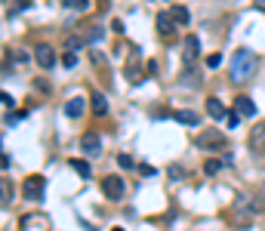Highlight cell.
Wrapping results in <instances>:
<instances>
[{
    "label": "cell",
    "mask_w": 265,
    "mask_h": 231,
    "mask_svg": "<svg viewBox=\"0 0 265 231\" xmlns=\"http://www.w3.org/2000/svg\"><path fill=\"white\" fill-rule=\"evenodd\" d=\"M256 65H259V56H256L253 49H247V46H244V49H235L232 68H228V71H232V80H235V83H244L247 77H253Z\"/></svg>",
    "instance_id": "obj_1"
},
{
    "label": "cell",
    "mask_w": 265,
    "mask_h": 231,
    "mask_svg": "<svg viewBox=\"0 0 265 231\" xmlns=\"http://www.w3.org/2000/svg\"><path fill=\"white\" fill-rule=\"evenodd\" d=\"M102 194L108 201H120L123 194H127V185H123L120 176H105V179H102Z\"/></svg>",
    "instance_id": "obj_2"
},
{
    "label": "cell",
    "mask_w": 265,
    "mask_h": 231,
    "mask_svg": "<svg viewBox=\"0 0 265 231\" xmlns=\"http://www.w3.org/2000/svg\"><path fill=\"white\" fill-rule=\"evenodd\" d=\"M22 188H25L22 194H25L28 201H40L43 198V176H28Z\"/></svg>",
    "instance_id": "obj_3"
},
{
    "label": "cell",
    "mask_w": 265,
    "mask_h": 231,
    "mask_svg": "<svg viewBox=\"0 0 265 231\" xmlns=\"http://www.w3.org/2000/svg\"><path fill=\"white\" fill-rule=\"evenodd\" d=\"M34 62H37L40 68H52L56 65V49H52L49 43H40L37 49H34Z\"/></svg>",
    "instance_id": "obj_4"
},
{
    "label": "cell",
    "mask_w": 265,
    "mask_h": 231,
    "mask_svg": "<svg viewBox=\"0 0 265 231\" xmlns=\"http://www.w3.org/2000/svg\"><path fill=\"white\" fill-rule=\"evenodd\" d=\"M201 52V37H194V34H188V37L182 40V62H194Z\"/></svg>",
    "instance_id": "obj_5"
},
{
    "label": "cell",
    "mask_w": 265,
    "mask_h": 231,
    "mask_svg": "<svg viewBox=\"0 0 265 231\" xmlns=\"http://www.w3.org/2000/svg\"><path fill=\"white\" fill-rule=\"evenodd\" d=\"M182 86H191V90H198L201 86V71H198V65L194 62H185V71H182Z\"/></svg>",
    "instance_id": "obj_6"
},
{
    "label": "cell",
    "mask_w": 265,
    "mask_h": 231,
    "mask_svg": "<svg viewBox=\"0 0 265 231\" xmlns=\"http://www.w3.org/2000/svg\"><path fill=\"white\" fill-rule=\"evenodd\" d=\"M198 148H210V151L225 148V136L222 133H204V136H198Z\"/></svg>",
    "instance_id": "obj_7"
},
{
    "label": "cell",
    "mask_w": 265,
    "mask_h": 231,
    "mask_svg": "<svg viewBox=\"0 0 265 231\" xmlns=\"http://www.w3.org/2000/svg\"><path fill=\"white\" fill-rule=\"evenodd\" d=\"M80 151H83L86 157H96V154L102 151V142H99V136H96V133H86V136H80Z\"/></svg>",
    "instance_id": "obj_8"
},
{
    "label": "cell",
    "mask_w": 265,
    "mask_h": 231,
    "mask_svg": "<svg viewBox=\"0 0 265 231\" xmlns=\"http://www.w3.org/2000/svg\"><path fill=\"white\" fill-rule=\"evenodd\" d=\"M250 151L253 154H265V123H259V127H253V133H250Z\"/></svg>",
    "instance_id": "obj_9"
},
{
    "label": "cell",
    "mask_w": 265,
    "mask_h": 231,
    "mask_svg": "<svg viewBox=\"0 0 265 231\" xmlns=\"http://www.w3.org/2000/svg\"><path fill=\"white\" fill-rule=\"evenodd\" d=\"M235 111H238L241 117H253V114H256V105H253L250 96H238V99H235Z\"/></svg>",
    "instance_id": "obj_10"
},
{
    "label": "cell",
    "mask_w": 265,
    "mask_h": 231,
    "mask_svg": "<svg viewBox=\"0 0 265 231\" xmlns=\"http://www.w3.org/2000/svg\"><path fill=\"white\" fill-rule=\"evenodd\" d=\"M157 31H161L164 37H173V34H176V19H173L170 12H161V15H157Z\"/></svg>",
    "instance_id": "obj_11"
},
{
    "label": "cell",
    "mask_w": 265,
    "mask_h": 231,
    "mask_svg": "<svg viewBox=\"0 0 265 231\" xmlns=\"http://www.w3.org/2000/svg\"><path fill=\"white\" fill-rule=\"evenodd\" d=\"M90 105H93V114H96V117H105V114H108V99H105L99 90H93Z\"/></svg>",
    "instance_id": "obj_12"
},
{
    "label": "cell",
    "mask_w": 265,
    "mask_h": 231,
    "mask_svg": "<svg viewBox=\"0 0 265 231\" xmlns=\"http://www.w3.org/2000/svg\"><path fill=\"white\" fill-rule=\"evenodd\" d=\"M83 108H86V99H83V96H74V99L65 102V114H68V117H80Z\"/></svg>",
    "instance_id": "obj_13"
},
{
    "label": "cell",
    "mask_w": 265,
    "mask_h": 231,
    "mask_svg": "<svg viewBox=\"0 0 265 231\" xmlns=\"http://www.w3.org/2000/svg\"><path fill=\"white\" fill-rule=\"evenodd\" d=\"M207 114L213 117V120H222V117H228V111H225V105L216 99V96H210L207 99Z\"/></svg>",
    "instance_id": "obj_14"
},
{
    "label": "cell",
    "mask_w": 265,
    "mask_h": 231,
    "mask_svg": "<svg viewBox=\"0 0 265 231\" xmlns=\"http://www.w3.org/2000/svg\"><path fill=\"white\" fill-rule=\"evenodd\" d=\"M170 15L176 19V25H188V22H191V12H188V6H173V9H170Z\"/></svg>",
    "instance_id": "obj_15"
},
{
    "label": "cell",
    "mask_w": 265,
    "mask_h": 231,
    "mask_svg": "<svg viewBox=\"0 0 265 231\" xmlns=\"http://www.w3.org/2000/svg\"><path fill=\"white\" fill-rule=\"evenodd\" d=\"M176 120L188 123V127H201V114H194V111H179V114H176Z\"/></svg>",
    "instance_id": "obj_16"
},
{
    "label": "cell",
    "mask_w": 265,
    "mask_h": 231,
    "mask_svg": "<svg viewBox=\"0 0 265 231\" xmlns=\"http://www.w3.org/2000/svg\"><path fill=\"white\" fill-rule=\"evenodd\" d=\"M123 74H127V80H142V65H139V62H133V65H127V71H123Z\"/></svg>",
    "instance_id": "obj_17"
},
{
    "label": "cell",
    "mask_w": 265,
    "mask_h": 231,
    "mask_svg": "<svg viewBox=\"0 0 265 231\" xmlns=\"http://www.w3.org/2000/svg\"><path fill=\"white\" fill-rule=\"evenodd\" d=\"M68 164L74 167V173H77V176H83V179H90V173H93V170H90V164H86V161H68Z\"/></svg>",
    "instance_id": "obj_18"
},
{
    "label": "cell",
    "mask_w": 265,
    "mask_h": 231,
    "mask_svg": "<svg viewBox=\"0 0 265 231\" xmlns=\"http://www.w3.org/2000/svg\"><path fill=\"white\" fill-rule=\"evenodd\" d=\"M222 164H225V161H216V157H210V161H204V173H207V176H216V173L222 170Z\"/></svg>",
    "instance_id": "obj_19"
},
{
    "label": "cell",
    "mask_w": 265,
    "mask_h": 231,
    "mask_svg": "<svg viewBox=\"0 0 265 231\" xmlns=\"http://www.w3.org/2000/svg\"><path fill=\"white\" fill-rule=\"evenodd\" d=\"M65 9H90V0H62Z\"/></svg>",
    "instance_id": "obj_20"
},
{
    "label": "cell",
    "mask_w": 265,
    "mask_h": 231,
    "mask_svg": "<svg viewBox=\"0 0 265 231\" xmlns=\"http://www.w3.org/2000/svg\"><path fill=\"white\" fill-rule=\"evenodd\" d=\"M117 164H120V170H136V161L130 154H117Z\"/></svg>",
    "instance_id": "obj_21"
},
{
    "label": "cell",
    "mask_w": 265,
    "mask_h": 231,
    "mask_svg": "<svg viewBox=\"0 0 265 231\" xmlns=\"http://www.w3.org/2000/svg\"><path fill=\"white\" fill-rule=\"evenodd\" d=\"M62 65H65V68H74V65H77V56H74L71 49H68L65 56H62Z\"/></svg>",
    "instance_id": "obj_22"
},
{
    "label": "cell",
    "mask_w": 265,
    "mask_h": 231,
    "mask_svg": "<svg viewBox=\"0 0 265 231\" xmlns=\"http://www.w3.org/2000/svg\"><path fill=\"white\" fill-rule=\"evenodd\" d=\"M65 46L71 49V52H77V49L83 46V40H80V37H68V43H65Z\"/></svg>",
    "instance_id": "obj_23"
},
{
    "label": "cell",
    "mask_w": 265,
    "mask_h": 231,
    "mask_svg": "<svg viewBox=\"0 0 265 231\" xmlns=\"http://www.w3.org/2000/svg\"><path fill=\"white\" fill-rule=\"evenodd\" d=\"M207 65H210V71H213V68H219V65H222V56H219V52H213V56L207 59Z\"/></svg>",
    "instance_id": "obj_24"
},
{
    "label": "cell",
    "mask_w": 265,
    "mask_h": 231,
    "mask_svg": "<svg viewBox=\"0 0 265 231\" xmlns=\"http://www.w3.org/2000/svg\"><path fill=\"white\" fill-rule=\"evenodd\" d=\"M225 120H228V127H232V130H235V127H238V123H241V114H238V111H232V114H228Z\"/></svg>",
    "instance_id": "obj_25"
},
{
    "label": "cell",
    "mask_w": 265,
    "mask_h": 231,
    "mask_svg": "<svg viewBox=\"0 0 265 231\" xmlns=\"http://www.w3.org/2000/svg\"><path fill=\"white\" fill-rule=\"evenodd\" d=\"M12 59H15V62H28V52H22V49H15V52H12Z\"/></svg>",
    "instance_id": "obj_26"
},
{
    "label": "cell",
    "mask_w": 265,
    "mask_h": 231,
    "mask_svg": "<svg viewBox=\"0 0 265 231\" xmlns=\"http://www.w3.org/2000/svg\"><path fill=\"white\" fill-rule=\"evenodd\" d=\"M256 9H265V0H256Z\"/></svg>",
    "instance_id": "obj_27"
},
{
    "label": "cell",
    "mask_w": 265,
    "mask_h": 231,
    "mask_svg": "<svg viewBox=\"0 0 265 231\" xmlns=\"http://www.w3.org/2000/svg\"><path fill=\"white\" fill-rule=\"evenodd\" d=\"M262 204H265V182H262Z\"/></svg>",
    "instance_id": "obj_28"
},
{
    "label": "cell",
    "mask_w": 265,
    "mask_h": 231,
    "mask_svg": "<svg viewBox=\"0 0 265 231\" xmlns=\"http://www.w3.org/2000/svg\"><path fill=\"white\" fill-rule=\"evenodd\" d=\"M111 231H123V228H111Z\"/></svg>",
    "instance_id": "obj_29"
}]
</instances>
